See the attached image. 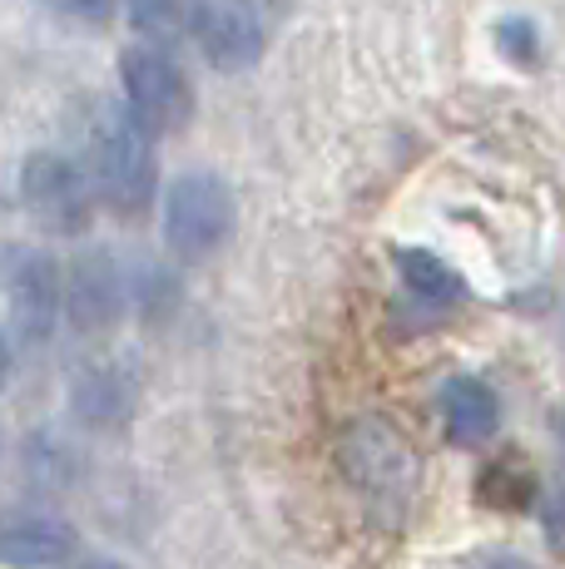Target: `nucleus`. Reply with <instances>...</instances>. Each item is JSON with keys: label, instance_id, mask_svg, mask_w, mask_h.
<instances>
[{"label": "nucleus", "instance_id": "1", "mask_svg": "<svg viewBox=\"0 0 565 569\" xmlns=\"http://www.w3.org/2000/svg\"><path fill=\"white\" fill-rule=\"evenodd\" d=\"M343 476L357 496L367 500V510L383 520H402L417 496V456L402 441V431L383 416H363L343 431L338 441Z\"/></svg>", "mask_w": 565, "mask_h": 569}, {"label": "nucleus", "instance_id": "2", "mask_svg": "<svg viewBox=\"0 0 565 569\" xmlns=\"http://www.w3.org/2000/svg\"><path fill=\"white\" fill-rule=\"evenodd\" d=\"M90 183L115 213H145L159 189L155 139L129 119L125 104H100L90 124Z\"/></svg>", "mask_w": 565, "mask_h": 569}, {"label": "nucleus", "instance_id": "3", "mask_svg": "<svg viewBox=\"0 0 565 569\" xmlns=\"http://www.w3.org/2000/svg\"><path fill=\"white\" fill-rule=\"evenodd\" d=\"M119 80H125V109L149 139L179 134L194 119V80L169 50L135 46L119 54Z\"/></svg>", "mask_w": 565, "mask_h": 569}, {"label": "nucleus", "instance_id": "4", "mask_svg": "<svg viewBox=\"0 0 565 569\" xmlns=\"http://www.w3.org/2000/svg\"><path fill=\"white\" fill-rule=\"evenodd\" d=\"M238 199L219 173H179L165 189V238L179 258H209L234 238Z\"/></svg>", "mask_w": 565, "mask_h": 569}, {"label": "nucleus", "instance_id": "5", "mask_svg": "<svg viewBox=\"0 0 565 569\" xmlns=\"http://www.w3.org/2000/svg\"><path fill=\"white\" fill-rule=\"evenodd\" d=\"M0 292H6L16 342L36 347L56 332V322L65 312V272L46 248H36V243L0 248Z\"/></svg>", "mask_w": 565, "mask_h": 569}, {"label": "nucleus", "instance_id": "6", "mask_svg": "<svg viewBox=\"0 0 565 569\" xmlns=\"http://www.w3.org/2000/svg\"><path fill=\"white\" fill-rule=\"evenodd\" d=\"M129 312V268H119L110 248H85L65 278V317L80 337H105Z\"/></svg>", "mask_w": 565, "mask_h": 569}, {"label": "nucleus", "instance_id": "7", "mask_svg": "<svg viewBox=\"0 0 565 569\" xmlns=\"http://www.w3.org/2000/svg\"><path fill=\"white\" fill-rule=\"evenodd\" d=\"M20 199L26 208L56 233H80L90 223V203H95V183L80 173V163L56 154V149H40L26 159L20 169Z\"/></svg>", "mask_w": 565, "mask_h": 569}, {"label": "nucleus", "instance_id": "8", "mask_svg": "<svg viewBox=\"0 0 565 569\" xmlns=\"http://www.w3.org/2000/svg\"><path fill=\"white\" fill-rule=\"evenodd\" d=\"M194 36L204 46V60L224 74H238L248 64H258V54L268 46V16L258 0H204Z\"/></svg>", "mask_w": 565, "mask_h": 569}, {"label": "nucleus", "instance_id": "9", "mask_svg": "<svg viewBox=\"0 0 565 569\" xmlns=\"http://www.w3.org/2000/svg\"><path fill=\"white\" fill-rule=\"evenodd\" d=\"M80 555V530L40 506L0 510V565L10 569H60Z\"/></svg>", "mask_w": 565, "mask_h": 569}, {"label": "nucleus", "instance_id": "10", "mask_svg": "<svg viewBox=\"0 0 565 569\" xmlns=\"http://www.w3.org/2000/svg\"><path fill=\"white\" fill-rule=\"evenodd\" d=\"M70 411L90 431H115L139 411V367L129 357H100L70 377Z\"/></svg>", "mask_w": 565, "mask_h": 569}, {"label": "nucleus", "instance_id": "11", "mask_svg": "<svg viewBox=\"0 0 565 569\" xmlns=\"http://www.w3.org/2000/svg\"><path fill=\"white\" fill-rule=\"evenodd\" d=\"M437 416H442V431H447L452 446L462 451H476V446L496 441L502 431V397H496L492 381L482 377H447L437 391Z\"/></svg>", "mask_w": 565, "mask_h": 569}, {"label": "nucleus", "instance_id": "12", "mask_svg": "<svg viewBox=\"0 0 565 569\" xmlns=\"http://www.w3.org/2000/svg\"><path fill=\"white\" fill-rule=\"evenodd\" d=\"M393 262H397L402 288H407L412 302H422V308H456V302L472 298L466 278L442 253H432V248H397Z\"/></svg>", "mask_w": 565, "mask_h": 569}, {"label": "nucleus", "instance_id": "13", "mask_svg": "<svg viewBox=\"0 0 565 569\" xmlns=\"http://www.w3.org/2000/svg\"><path fill=\"white\" fill-rule=\"evenodd\" d=\"M129 6V26L149 40V46H165V40L194 30L204 0H125Z\"/></svg>", "mask_w": 565, "mask_h": 569}, {"label": "nucleus", "instance_id": "14", "mask_svg": "<svg viewBox=\"0 0 565 569\" xmlns=\"http://www.w3.org/2000/svg\"><path fill=\"white\" fill-rule=\"evenodd\" d=\"M129 308H135L145 322H165L179 308V278L165 262H139L129 268Z\"/></svg>", "mask_w": 565, "mask_h": 569}, {"label": "nucleus", "instance_id": "15", "mask_svg": "<svg viewBox=\"0 0 565 569\" xmlns=\"http://www.w3.org/2000/svg\"><path fill=\"white\" fill-rule=\"evenodd\" d=\"M476 496H482L486 510H521V506H531V500L541 496V486L521 461H492L482 470Z\"/></svg>", "mask_w": 565, "mask_h": 569}, {"label": "nucleus", "instance_id": "16", "mask_svg": "<svg viewBox=\"0 0 565 569\" xmlns=\"http://www.w3.org/2000/svg\"><path fill=\"white\" fill-rule=\"evenodd\" d=\"M26 476L36 490H65L75 480V451L56 436L40 431L36 441L26 446Z\"/></svg>", "mask_w": 565, "mask_h": 569}, {"label": "nucleus", "instance_id": "17", "mask_svg": "<svg viewBox=\"0 0 565 569\" xmlns=\"http://www.w3.org/2000/svg\"><path fill=\"white\" fill-rule=\"evenodd\" d=\"M496 50H502L511 64H521V70H536V60H541V30H536V20H526V16L502 20V26H496Z\"/></svg>", "mask_w": 565, "mask_h": 569}, {"label": "nucleus", "instance_id": "18", "mask_svg": "<svg viewBox=\"0 0 565 569\" xmlns=\"http://www.w3.org/2000/svg\"><path fill=\"white\" fill-rule=\"evenodd\" d=\"M536 506H541V535H546V545L556 555H565V470L541 490Z\"/></svg>", "mask_w": 565, "mask_h": 569}, {"label": "nucleus", "instance_id": "19", "mask_svg": "<svg viewBox=\"0 0 565 569\" xmlns=\"http://www.w3.org/2000/svg\"><path fill=\"white\" fill-rule=\"evenodd\" d=\"M56 16L65 20H75V26H105V20L115 16V6L119 0H46Z\"/></svg>", "mask_w": 565, "mask_h": 569}, {"label": "nucleus", "instance_id": "20", "mask_svg": "<svg viewBox=\"0 0 565 569\" xmlns=\"http://www.w3.org/2000/svg\"><path fill=\"white\" fill-rule=\"evenodd\" d=\"M476 569H536L531 560H521V555H511V550H496V555H486Z\"/></svg>", "mask_w": 565, "mask_h": 569}, {"label": "nucleus", "instance_id": "21", "mask_svg": "<svg viewBox=\"0 0 565 569\" xmlns=\"http://www.w3.org/2000/svg\"><path fill=\"white\" fill-rule=\"evenodd\" d=\"M60 569H125L119 560H100V555H90V560H70V565H60Z\"/></svg>", "mask_w": 565, "mask_h": 569}, {"label": "nucleus", "instance_id": "22", "mask_svg": "<svg viewBox=\"0 0 565 569\" xmlns=\"http://www.w3.org/2000/svg\"><path fill=\"white\" fill-rule=\"evenodd\" d=\"M551 421H556V446H561V466H565V407L551 416Z\"/></svg>", "mask_w": 565, "mask_h": 569}, {"label": "nucleus", "instance_id": "23", "mask_svg": "<svg viewBox=\"0 0 565 569\" xmlns=\"http://www.w3.org/2000/svg\"><path fill=\"white\" fill-rule=\"evenodd\" d=\"M6 371H10V347L0 342V381H6Z\"/></svg>", "mask_w": 565, "mask_h": 569}]
</instances>
